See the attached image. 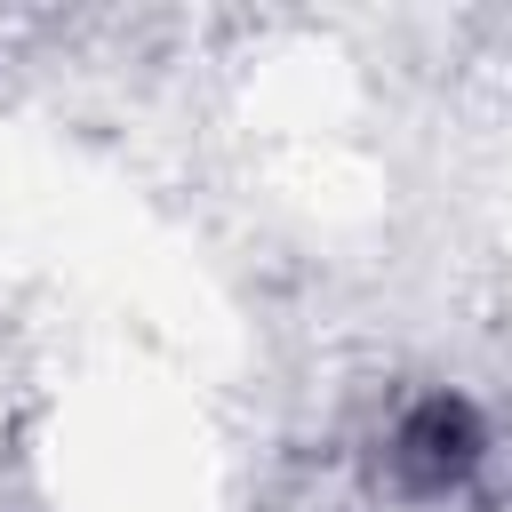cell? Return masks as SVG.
<instances>
[{"instance_id": "6da1fadb", "label": "cell", "mask_w": 512, "mask_h": 512, "mask_svg": "<svg viewBox=\"0 0 512 512\" xmlns=\"http://www.w3.org/2000/svg\"><path fill=\"white\" fill-rule=\"evenodd\" d=\"M480 448H488V432H480L472 400H456V392H432V400H416V408L392 424V472H400L408 496H448V488H464L472 464H480Z\"/></svg>"}]
</instances>
